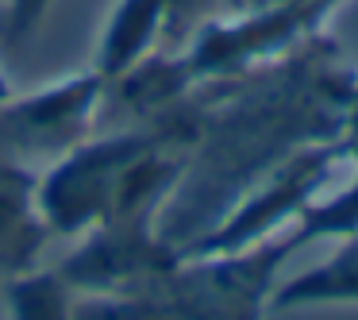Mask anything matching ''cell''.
<instances>
[{
    "mask_svg": "<svg viewBox=\"0 0 358 320\" xmlns=\"http://www.w3.org/2000/svg\"><path fill=\"white\" fill-rule=\"evenodd\" d=\"M301 247L308 243L293 224L247 251L181 255L158 289L178 320H266L281 266Z\"/></svg>",
    "mask_w": 358,
    "mask_h": 320,
    "instance_id": "obj_2",
    "label": "cell"
},
{
    "mask_svg": "<svg viewBox=\"0 0 358 320\" xmlns=\"http://www.w3.org/2000/svg\"><path fill=\"white\" fill-rule=\"evenodd\" d=\"M320 305H358V232L343 235L339 251L296 278L278 281L270 309H320Z\"/></svg>",
    "mask_w": 358,
    "mask_h": 320,
    "instance_id": "obj_9",
    "label": "cell"
},
{
    "mask_svg": "<svg viewBox=\"0 0 358 320\" xmlns=\"http://www.w3.org/2000/svg\"><path fill=\"white\" fill-rule=\"evenodd\" d=\"M178 258V247L158 235L155 216H112L81 232L55 270L73 293H131L158 289Z\"/></svg>",
    "mask_w": 358,
    "mask_h": 320,
    "instance_id": "obj_5",
    "label": "cell"
},
{
    "mask_svg": "<svg viewBox=\"0 0 358 320\" xmlns=\"http://www.w3.org/2000/svg\"><path fill=\"white\" fill-rule=\"evenodd\" d=\"M50 239L39 170L31 162H0V278L35 270Z\"/></svg>",
    "mask_w": 358,
    "mask_h": 320,
    "instance_id": "obj_7",
    "label": "cell"
},
{
    "mask_svg": "<svg viewBox=\"0 0 358 320\" xmlns=\"http://www.w3.org/2000/svg\"><path fill=\"white\" fill-rule=\"evenodd\" d=\"M50 4L55 0H12L8 8H4V39L8 43H27L39 24L47 20Z\"/></svg>",
    "mask_w": 358,
    "mask_h": 320,
    "instance_id": "obj_16",
    "label": "cell"
},
{
    "mask_svg": "<svg viewBox=\"0 0 358 320\" xmlns=\"http://www.w3.org/2000/svg\"><path fill=\"white\" fill-rule=\"evenodd\" d=\"M193 85H196V78H193V70H189L185 55H150V58H143L135 70H127L120 81H112L108 97L135 124V120H150L162 109H170V104L181 101Z\"/></svg>",
    "mask_w": 358,
    "mask_h": 320,
    "instance_id": "obj_10",
    "label": "cell"
},
{
    "mask_svg": "<svg viewBox=\"0 0 358 320\" xmlns=\"http://www.w3.org/2000/svg\"><path fill=\"white\" fill-rule=\"evenodd\" d=\"M73 320H178L162 289L73 293Z\"/></svg>",
    "mask_w": 358,
    "mask_h": 320,
    "instance_id": "obj_12",
    "label": "cell"
},
{
    "mask_svg": "<svg viewBox=\"0 0 358 320\" xmlns=\"http://www.w3.org/2000/svg\"><path fill=\"white\" fill-rule=\"evenodd\" d=\"M8 4H12V0H0V8H8Z\"/></svg>",
    "mask_w": 358,
    "mask_h": 320,
    "instance_id": "obj_19",
    "label": "cell"
},
{
    "mask_svg": "<svg viewBox=\"0 0 358 320\" xmlns=\"http://www.w3.org/2000/svg\"><path fill=\"white\" fill-rule=\"evenodd\" d=\"M166 39V0H116L104 20L93 70L104 81H120L127 70L155 55Z\"/></svg>",
    "mask_w": 358,
    "mask_h": 320,
    "instance_id": "obj_8",
    "label": "cell"
},
{
    "mask_svg": "<svg viewBox=\"0 0 358 320\" xmlns=\"http://www.w3.org/2000/svg\"><path fill=\"white\" fill-rule=\"evenodd\" d=\"M224 0H166V39L189 47L193 35L208 20H216V8Z\"/></svg>",
    "mask_w": 358,
    "mask_h": 320,
    "instance_id": "obj_15",
    "label": "cell"
},
{
    "mask_svg": "<svg viewBox=\"0 0 358 320\" xmlns=\"http://www.w3.org/2000/svg\"><path fill=\"white\" fill-rule=\"evenodd\" d=\"M227 12H289L308 35L324 32L327 16L339 8V0H224Z\"/></svg>",
    "mask_w": 358,
    "mask_h": 320,
    "instance_id": "obj_14",
    "label": "cell"
},
{
    "mask_svg": "<svg viewBox=\"0 0 358 320\" xmlns=\"http://www.w3.org/2000/svg\"><path fill=\"white\" fill-rule=\"evenodd\" d=\"M343 143H347L350 162L358 166V85H355V101H350V116H347V135H343Z\"/></svg>",
    "mask_w": 358,
    "mask_h": 320,
    "instance_id": "obj_18",
    "label": "cell"
},
{
    "mask_svg": "<svg viewBox=\"0 0 358 320\" xmlns=\"http://www.w3.org/2000/svg\"><path fill=\"white\" fill-rule=\"evenodd\" d=\"M0 162H27L24 135H20L16 112H12V97L0 101Z\"/></svg>",
    "mask_w": 358,
    "mask_h": 320,
    "instance_id": "obj_17",
    "label": "cell"
},
{
    "mask_svg": "<svg viewBox=\"0 0 358 320\" xmlns=\"http://www.w3.org/2000/svg\"><path fill=\"white\" fill-rule=\"evenodd\" d=\"M343 158H350L343 139L308 143V147L293 151L266 178H258L216 220V228H208L181 255H227V251H247L270 235H281L320 201V189L327 186V178Z\"/></svg>",
    "mask_w": 358,
    "mask_h": 320,
    "instance_id": "obj_4",
    "label": "cell"
},
{
    "mask_svg": "<svg viewBox=\"0 0 358 320\" xmlns=\"http://www.w3.org/2000/svg\"><path fill=\"white\" fill-rule=\"evenodd\" d=\"M296 232L304 235V243L316 239H343V235L358 232V174L327 201H316L301 220H296Z\"/></svg>",
    "mask_w": 358,
    "mask_h": 320,
    "instance_id": "obj_13",
    "label": "cell"
},
{
    "mask_svg": "<svg viewBox=\"0 0 358 320\" xmlns=\"http://www.w3.org/2000/svg\"><path fill=\"white\" fill-rule=\"evenodd\" d=\"M8 320H73V289L58 270H27L4 278Z\"/></svg>",
    "mask_w": 358,
    "mask_h": 320,
    "instance_id": "obj_11",
    "label": "cell"
},
{
    "mask_svg": "<svg viewBox=\"0 0 358 320\" xmlns=\"http://www.w3.org/2000/svg\"><path fill=\"white\" fill-rule=\"evenodd\" d=\"M355 85L358 70L324 32L273 62L196 81L185 93L193 147L155 220L158 235L181 255L293 151L343 139Z\"/></svg>",
    "mask_w": 358,
    "mask_h": 320,
    "instance_id": "obj_1",
    "label": "cell"
},
{
    "mask_svg": "<svg viewBox=\"0 0 358 320\" xmlns=\"http://www.w3.org/2000/svg\"><path fill=\"white\" fill-rule=\"evenodd\" d=\"M108 101V81L96 70H81L70 78H58L31 93H12L20 135H24L27 162H55L58 155L93 135L96 112Z\"/></svg>",
    "mask_w": 358,
    "mask_h": 320,
    "instance_id": "obj_6",
    "label": "cell"
},
{
    "mask_svg": "<svg viewBox=\"0 0 358 320\" xmlns=\"http://www.w3.org/2000/svg\"><path fill=\"white\" fill-rule=\"evenodd\" d=\"M162 139V120H135L108 135H85L39 174V201L55 235L78 239L93 224L112 216L120 186L135 158Z\"/></svg>",
    "mask_w": 358,
    "mask_h": 320,
    "instance_id": "obj_3",
    "label": "cell"
}]
</instances>
